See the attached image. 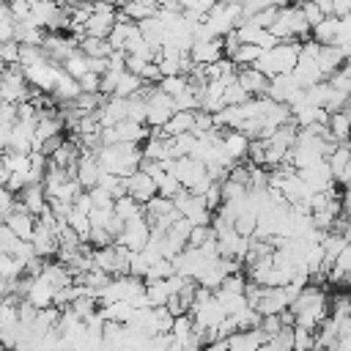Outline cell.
I'll list each match as a JSON object with an SVG mask.
<instances>
[{
  "label": "cell",
  "instance_id": "52a82bcc",
  "mask_svg": "<svg viewBox=\"0 0 351 351\" xmlns=\"http://www.w3.org/2000/svg\"><path fill=\"white\" fill-rule=\"evenodd\" d=\"M189 58H192V63H197V66H211V63H217L219 58H225V52H222V38H211V41H197V44H192Z\"/></svg>",
  "mask_w": 351,
  "mask_h": 351
},
{
  "label": "cell",
  "instance_id": "5bb4252c",
  "mask_svg": "<svg viewBox=\"0 0 351 351\" xmlns=\"http://www.w3.org/2000/svg\"><path fill=\"white\" fill-rule=\"evenodd\" d=\"M19 58H22V44L19 41H5V44H0V63H5V66H14V63H19Z\"/></svg>",
  "mask_w": 351,
  "mask_h": 351
},
{
  "label": "cell",
  "instance_id": "5b68a950",
  "mask_svg": "<svg viewBox=\"0 0 351 351\" xmlns=\"http://www.w3.org/2000/svg\"><path fill=\"white\" fill-rule=\"evenodd\" d=\"M263 343H266V337H263V332H261L258 326H252V329H239V332H233L230 337H225L228 351H258Z\"/></svg>",
  "mask_w": 351,
  "mask_h": 351
},
{
  "label": "cell",
  "instance_id": "3957f363",
  "mask_svg": "<svg viewBox=\"0 0 351 351\" xmlns=\"http://www.w3.org/2000/svg\"><path fill=\"white\" fill-rule=\"evenodd\" d=\"M126 195L145 206L151 197L159 195V186H156V181H154L145 170H137V173H132V176L126 178Z\"/></svg>",
  "mask_w": 351,
  "mask_h": 351
},
{
  "label": "cell",
  "instance_id": "8992f818",
  "mask_svg": "<svg viewBox=\"0 0 351 351\" xmlns=\"http://www.w3.org/2000/svg\"><path fill=\"white\" fill-rule=\"evenodd\" d=\"M3 225H5L16 239L30 241V236H33V230H36V217L27 214V211H22L19 203H16V211H11V214L3 219Z\"/></svg>",
  "mask_w": 351,
  "mask_h": 351
},
{
  "label": "cell",
  "instance_id": "277c9868",
  "mask_svg": "<svg viewBox=\"0 0 351 351\" xmlns=\"http://www.w3.org/2000/svg\"><path fill=\"white\" fill-rule=\"evenodd\" d=\"M236 80H239V85H241L252 99L266 96V93H269V85H271V80H269L263 71H258L255 66H244V69H239V71H236Z\"/></svg>",
  "mask_w": 351,
  "mask_h": 351
},
{
  "label": "cell",
  "instance_id": "9c48e42d",
  "mask_svg": "<svg viewBox=\"0 0 351 351\" xmlns=\"http://www.w3.org/2000/svg\"><path fill=\"white\" fill-rule=\"evenodd\" d=\"M192 129H195V112L178 110V112L162 126V134H165V137H178V134H189Z\"/></svg>",
  "mask_w": 351,
  "mask_h": 351
},
{
  "label": "cell",
  "instance_id": "30bf717a",
  "mask_svg": "<svg viewBox=\"0 0 351 351\" xmlns=\"http://www.w3.org/2000/svg\"><path fill=\"white\" fill-rule=\"evenodd\" d=\"M80 52L82 55H88V58H99V60H107L115 49H112V44L107 41V38H93V36H85L82 41H80Z\"/></svg>",
  "mask_w": 351,
  "mask_h": 351
},
{
  "label": "cell",
  "instance_id": "4fadbf2b",
  "mask_svg": "<svg viewBox=\"0 0 351 351\" xmlns=\"http://www.w3.org/2000/svg\"><path fill=\"white\" fill-rule=\"evenodd\" d=\"M299 5H302V14H304V19H307L310 30H313V27H318V25L326 19V14L318 8V3H315V0H302Z\"/></svg>",
  "mask_w": 351,
  "mask_h": 351
},
{
  "label": "cell",
  "instance_id": "8fae6325",
  "mask_svg": "<svg viewBox=\"0 0 351 351\" xmlns=\"http://www.w3.org/2000/svg\"><path fill=\"white\" fill-rule=\"evenodd\" d=\"M159 90L170 99H178L181 93L189 90V77L186 74H176V77H162L159 80Z\"/></svg>",
  "mask_w": 351,
  "mask_h": 351
},
{
  "label": "cell",
  "instance_id": "6da1fadb",
  "mask_svg": "<svg viewBox=\"0 0 351 351\" xmlns=\"http://www.w3.org/2000/svg\"><path fill=\"white\" fill-rule=\"evenodd\" d=\"M302 44H304V41H280L277 47L266 49V52L258 58L255 69H258V71H263L269 80L291 74V71L296 69V63H299Z\"/></svg>",
  "mask_w": 351,
  "mask_h": 351
},
{
  "label": "cell",
  "instance_id": "9a60e30c",
  "mask_svg": "<svg viewBox=\"0 0 351 351\" xmlns=\"http://www.w3.org/2000/svg\"><path fill=\"white\" fill-rule=\"evenodd\" d=\"M5 3H14V0H5Z\"/></svg>",
  "mask_w": 351,
  "mask_h": 351
},
{
  "label": "cell",
  "instance_id": "7c38bea8",
  "mask_svg": "<svg viewBox=\"0 0 351 351\" xmlns=\"http://www.w3.org/2000/svg\"><path fill=\"white\" fill-rule=\"evenodd\" d=\"M261 55H263V49H261L258 44H241L239 52H236V58H233V63H236L239 69H244V66H255Z\"/></svg>",
  "mask_w": 351,
  "mask_h": 351
},
{
  "label": "cell",
  "instance_id": "7a4b0ae2",
  "mask_svg": "<svg viewBox=\"0 0 351 351\" xmlns=\"http://www.w3.org/2000/svg\"><path fill=\"white\" fill-rule=\"evenodd\" d=\"M115 241L123 244V247L132 250V252H143V250L148 247V241H151V225H148V219L140 217V219L126 222V225H123V233H121Z\"/></svg>",
  "mask_w": 351,
  "mask_h": 351
},
{
  "label": "cell",
  "instance_id": "ba28073f",
  "mask_svg": "<svg viewBox=\"0 0 351 351\" xmlns=\"http://www.w3.org/2000/svg\"><path fill=\"white\" fill-rule=\"evenodd\" d=\"M115 22H118V11H115V14H90L88 22H85V36H93V38H110Z\"/></svg>",
  "mask_w": 351,
  "mask_h": 351
}]
</instances>
